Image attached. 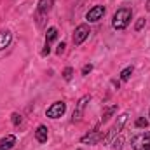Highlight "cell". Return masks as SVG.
Here are the masks:
<instances>
[{"instance_id": "9a60e30c", "label": "cell", "mask_w": 150, "mask_h": 150, "mask_svg": "<svg viewBox=\"0 0 150 150\" xmlns=\"http://www.w3.org/2000/svg\"><path fill=\"white\" fill-rule=\"evenodd\" d=\"M134 126H136V127H147V126H149V120H147L145 117H140V119H136Z\"/></svg>"}, {"instance_id": "30bf717a", "label": "cell", "mask_w": 150, "mask_h": 150, "mask_svg": "<svg viewBox=\"0 0 150 150\" xmlns=\"http://www.w3.org/2000/svg\"><path fill=\"white\" fill-rule=\"evenodd\" d=\"M12 40V33L9 30H0V51H4L5 47H9Z\"/></svg>"}, {"instance_id": "603a6c76", "label": "cell", "mask_w": 150, "mask_h": 150, "mask_svg": "<svg viewBox=\"0 0 150 150\" xmlns=\"http://www.w3.org/2000/svg\"><path fill=\"white\" fill-rule=\"evenodd\" d=\"M149 11H150V4H149Z\"/></svg>"}, {"instance_id": "5bb4252c", "label": "cell", "mask_w": 150, "mask_h": 150, "mask_svg": "<svg viewBox=\"0 0 150 150\" xmlns=\"http://www.w3.org/2000/svg\"><path fill=\"white\" fill-rule=\"evenodd\" d=\"M133 75V67H126L122 72H120V80L122 82H126V80H129V77Z\"/></svg>"}, {"instance_id": "8fae6325", "label": "cell", "mask_w": 150, "mask_h": 150, "mask_svg": "<svg viewBox=\"0 0 150 150\" xmlns=\"http://www.w3.org/2000/svg\"><path fill=\"white\" fill-rule=\"evenodd\" d=\"M49 129L45 127V126H38L37 131H35V140H37L38 143H45L47 142V136H49V133H47Z\"/></svg>"}, {"instance_id": "277c9868", "label": "cell", "mask_w": 150, "mask_h": 150, "mask_svg": "<svg viewBox=\"0 0 150 150\" xmlns=\"http://www.w3.org/2000/svg\"><path fill=\"white\" fill-rule=\"evenodd\" d=\"M89 101H91V96H89V94L82 96V98L77 101V107H75V110H74L72 122H79V120L82 119V115H84V110H86V107H87V103H89Z\"/></svg>"}, {"instance_id": "52a82bcc", "label": "cell", "mask_w": 150, "mask_h": 150, "mask_svg": "<svg viewBox=\"0 0 150 150\" xmlns=\"http://www.w3.org/2000/svg\"><path fill=\"white\" fill-rule=\"evenodd\" d=\"M103 136H105V134H103V131H100V129L96 127V129H94V131H91L89 134L82 136V138H80V142H82V143H89V145H94V143H98L100 140H103Z\"/></svg>"}, {"instance_id": "7402d4cb", "label": "cell", "mask_w": 150, "mask_h": 150, "mask_svg": "<svg viewBox=\"0 0 150 150\" xmlns=\"http://www.w3.org/2000/svg\"><path fill=\"white\" fill-rule=\"evenodd\" d=\"M49 52H51V47H49V45L45 44V47H44V51H42V56H47Z\"/></svg>"}, {"instance_id": "4fadbf2b", "label": "cell", "mask_w": 150, "mask_h": 150, "mask_svg": "<svg viewBox=\"0 0 150 150\" xmlns=\"http://www.w3.org/2000/svg\"><path fill=\"white\" fill-rule=\"evenodd\" d=\"M56 37H58V30H56L54 26H52V28H49V30H47V33H45V44L49 45L51 42H54V40H56Z\"/></svg>"}, {"instance_id": "6da1fadb", "label": "cell", "mask_w": 150, "mask_h": 150, "mask_svg": "<svg viewBox=\"0 0 150 150\" xmlns=\"http://www.w3.org/2000/svg\"><path fill=\"white\" fill-rule=\"evenodd\" d=\"M131 18H133V11L127 9V7H120V9L113 14L112 26L115 30H124V28H127V25L131 23Z\"/></svg>"}, {"instance_id": "9c48e42d", "label": "cell", "mask_w": 150, "mask_h": 150, "mask_svg": "<svg viewBox=\"0 0 150 150\" xmlns=\"http://www.w3.org/2000/svg\"><path fill=\"white\" fill-rule=\"evenodd\" d=\"M16 145V136L14 134H7L5 138L0 140V150H11Z\"/></svg>"}, {"instance_id": "7a4b0ae2", "label": "cell", "mask_w": 150, "mask_h": 150, "mask_svg": "<svg viewBox=\"0 0 150 150\" xmlns=\"http://www.w3.org/2000/svg\"><path fill=\"white\" fill-rule=\"evenodd\" d=\"M131 147H133V150H150V134L140 133V134L133 136Z\"/></svg>"}, {"instance_id": "8992f818", "label": "cell", "mask_w": 150, "mask_h": 150, "mask_svg": "<svg viewBox=\"0 0 150 150\" xmlns=\"http://www.w3.org/2000/svg\"><path fill=\"white\" fill-rule=\"evenodd\" d=\"M105 16V7L103 5H94L93 9H89V12L86 14V19L94 23V21H100L101 18Z\"/></svg>"}, {"instance_id": "ffe728a7", "label": "cell", "mask_w": 150, "mask_h": 150, "mask_svg": "<svg viewBox=\"0 0 150 150\" xmlns=\"http://www.w3.org/2000/svg\"><path fill=\"white\" fill-rule=\"evenodd\" d=\"M65 47H67V44L61 42V44L58 45V49H56V54H63V52H65Z\"/></svg>"}, {"instance_id": "44dd1931", "label": "cell", "mask_w": 150, "mask_h": 150, "mask_svg": "<svg viewBox=\"0 0 150 150\" xmlns=\"http://www.w3.org/2000/svg\"><path fill=\"white\" fill-rule=\"evenodd\" d=\"M91 70H93V65L89 63V65H86V67L82 68V75H87V74H89V72H91Z\"/></svg>"}, {"instance_id": "5b68a950", "label": "cell", "mask_w": 150, "mask_h": 150, "mask_svg": "<svg viewBox=\"0 0 150 150\" xmlns=\"http://www.w3.org/2000/svg\"><path fill=\"white\" fill-rule=\"evenodd\" d=\"M89 33H91V30H89L87 25H79L74 32V44L75 45H80L86 38L89 37Z\"/></svg>"}, {"instance_id": "2e32d148", "label": "cell", "mask_w": 150, "mask_h": 150, "mask_svg": "<svg viewBox=\"0 0 150 150\" xmlns=\"http://www.w3.org/2000/svg\"><path fill=\"white\" fill-rule=\"evenodd\" d=\"M122 143H124V138H122V136H119L117 140H113L112 147H113L115 150H120V149H122Z\"/></svg>"}, {"instance_id": "7c38bea8", "label": "cell", "mask_w": 150, "mask_h": 150, "mask_svg": "<svg viewBox=\"0 0 150 150\" xmlns=\"http://www.w3.org/2000/svg\"><path fill=\"white\" fill-rule=\"evenodd\" d=\"M115 112H117V107H115V105L107 107V108H105V112H103V115H101V124H103V122H107V120H108Z\"/></svg>"}, {"instance_id": "ac0fdd59", "label": "cell", "mask_w": 150, "mask_h": 150, "mask_svg": "<svg viewBox=\"0 0 150 150\" xmlns=\"http://www.w3.org/2000/svg\"><path fill=\"white\" fill-rule=\"evenodd\" d=\"M72 75H74V70H72L70 67L63 70V79H65V80H70V79H72Z\"/></svg>"}, {"instance_id": "d6986e66", "label": "cell", "mask_w": 150, "mask_h": 150, "mask_svg": "<svg viewBox=\"0 0 150 150\" xmlns=\"http://www.w3.org/2000/svg\"><path fill=\"white\" fill-rule=\"evenodd\" d=\"M143 26H145V18H140V19L136 21V26H134V30H136V32H140Z\"/></svg>"}, {"instance_id": "3957f363", "label": "cell", "mask_w": 150, "mask_h": 150, "mask_svg": "<svg viewBox=\"0 0 150 150\" xmlns=\"http://www.w3.org/2000/svg\"><path fill=\"white\" fill-rule=\"evenodd\" d=\"M67 110V103L65 101H56V103H52L47 110H45V115L49 117V119H59L63 113Z\"/></svg>"}, {"instance_id": "ba28073f", "label": "cell", "mask_w": 150, "mask_h": 150, "mask_svg": "<svg viewBox=\"0 0 150 150\" xmlns=\"http://www.w3.org/2000/svg\"><path fill=\"white\" fill-rule=\"evenodd\" d=\"M54 5V0H38V5H37V14H45L52 9Z\"/></svg>"}, {"instance_id": "e0dca14e", "label": "cell", "mask_w": 150, "mask_h": 150, "mask_svg": "<svg viewBox=\"0 0 150 150\" xmlns=\"http://www.w3.org/2000/svg\"><path fill=\"white\" fill-rule=\"evenodd\" d=\"M12 124H14V126H21V124H23V119H21L19 113H12Z\"/></svg>"}]
</instances>
